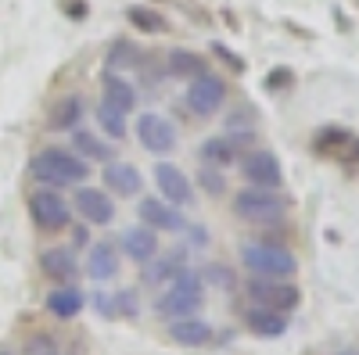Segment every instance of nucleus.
Listing matches in <instances>:
<instances>
[{
  "label": "nucleus",
  "mask_w": 359,
  "mask_h": 355,
  "mask_svg": "<svg viewBox=\"0 0 359 355\" xmlns=\"http://www.w3.org/2000/svg\"><path fill=\"white\" fill-rule=\"evenodd\" d=\"M29 176L40 180L43 187H83V180L90 176V162H83L69 147H43L40 155L29 158Z\"/></svg>",
  "instance_id": "nucleus-1"
},
{
  "label": "nucleus",
  "mask_w": 359,
  "mask_h": 355,
  "mask_svg": "<svg viewBox=\"0 0 359 355\" xmlns=\"http://www.w3.org/2000/svg\"><path fill=\"white\" fill-rule=\"evenodd\" d=\"M201 302H205V280H201L198 270H191V265H187V270L180 273V277H172L165 284V291L155 298V312L165 323H172V319L198 316L201 312Z\"/></svg>",
  "instance_id": "nucleus-2"
},
{
  "label": "nucleus",
  "mask_w": 359,
  "mask_h": 355,
  "mask_svg": "<svg viewBox=\"0 0 359 355\" xmlns=\"http://www.w3.org/2000/svg\"><path fill=\"white\" fill-rule=\"evenodd\" d=\"M241 265L252 277H273V280H291L298 273V258L273 241H245Z\"/></svg>",
  "instance_id": "nucleus-3"
},
{
  "label": "nucleus",
  "mask_w": 359,
  "mask_h": 355,
  "mask_svg": "<svg viewBox=\"0 0 359 355\" xmlns=\"http://www.w3.org/2000/svg\"><path fill=\"white\" fill-rule=\"evenodd\" d=\"M233 212L241 216L245 223L255 226H269V223H280L287 216V197L277 190H262V187H245L233 194Z\"/></svg>",
  "instance_id": "nucleus-4"
},
{
  "label": "nucleus",
  "mask_w": 359,
  "mask_h": 355,
  "mask_svg": "<svg viewBox=\"0 0 359 355\" xmlns=\"http://www.w3.org/2000/svg\"><path fill=\"white\" fill-rule=\"evenodd\" d=\"M29 216H33L40 233H62L72 223V204L62 197V190L40 187V190L29 194Z\"/></svg>",
  "instance_id": "nucleus-5"
},
{
  "label": "nucleus",
  "mask_w": 359,
  "mask_h": 355,
  "mask_svg": "<svg viewBox=\"0 0 359 355\" xmlns=\"http://www.w3.org/2000/svg\"><path fill=\"white\" fill-rule=\"evenodd\" d=\"M248 291V302L262 305V309H273V312H291L302 302V291H298L291 280H273V277H252L245 284Z\"/></svg>",
  "instance_id": "nucleus-6"
},
{
  "label": "nucleus",
  "mask_w": 359,
  "mask_h": 355,
  "mask_svg": "<svg viewBox=\"0 0 359 355\" xmlns=\"http://www.w3.org/2000/svg\"><path fill=\"white\" fill-rule=\"evenodd\" d=\"M184 101H187V108H191L194 115H201V118L216 115V111L226 104V79H219V76H212V72L194 76Z\"/></svg>",
  "instance_id": "nucleus-7"
},
{
  "label": "nucleus",
  "mask_w": 359,
  "mask_h": 355,
  "mask_svg": "<svg viewBox=\"0 0 359 355\" xmlns=\"http://www.w3.org/2000/svg\"><path fill=\"white\" fill-rule=\"evenodd\" d=\"M241 165V176L248 180V187H262V190H277L284 183V169H280V158L273 151H248L237 158Z\"/></svg>",
  "instance_id": "nucleus-8"
},
{
  "label": "nucleus",
  "mask_w": 359,
  "mask_h": 355,
  "mask_svg": "<svg viewBox=\"0 0 359 355\" xmlns=\"http://www.w3.org/2000/svg\"><path fill=\"white\" fill-rule=\"evenodd\" d=\"M137 140H140L144 151H151V155L162 158V155H169L176 147V126L162 111H144V115H137Z\"/></svg>",
  "instance_id": "nucleus-9"
},
{
  "label": "nucleus",
  "mask_w": 359,
  "mask_h": 355,
  "mask_svg": "<svg viewBox=\"0 0 359 355\" xmlns=\"http://www.w3.org/2000/svg\"><path fill=\"white\" fill-rule=\"evenodd\" d=\"M137 216H140L144 226H151L155 233H184V230H187L184 212L172 209V204L162 201V197H147V194H144V197L137 201Z\"/></svg>",
  "instance_id": "nucleus-10"
},
{
  "label": "nucleus",
  "mask_w": 359,
  "mask_h": 355,
  "mask_svg": "<svg viewBox=\"0 0 359 355\" xmlns=\"http://www.w3.org/2000/svg\"><path fill=\"white\" fill-rule=\"evenodd\" d=\"M155 187H158L162 201H169L172 209H187V204L194 201V183L187 180V172L169 165V162L155 165Z\"/></svg>",
  "instance_id": "nucleus-11"
},
{
  "label": "nucleus",
  "mask_w": 359,
  "mask_h": 355,
  "mask_svg": "<svg viewBox=\"0 0 359 355\" xmlns=\"http://www.w3.org/2000/svg\"><path fill=\"white\" fill-rule=\"evenodd\" d=\"M72 201H76V212L83 216V223H90V226H108L115 219V197L108 190L79 187Z\"/></svg>",
  "instance_id": "nucleus-12"
},
{
  "label": "nucleus",
  "mask_w": 359,
  "mask_h": 355,
  "mask_svg": "<svg viewBox=\"0 0 359 355\" xmlns=\"http://www.w3.org/2000/svg\"><path fill=\"white\" fill-rule=\"evenodd\" d=\"M245 140H252V133H226V137H208L201 144L198 158L205 165H216V169H230L237 158H241V147Z\"/></svg>",
  "instance_id": "nucleus-13"
},
{
  "label": "nucleus",
  "mask_w": 359,
  "mask_h": 355,
  "mask_svg": "<svg viewBox=\"0 0 359 355\" xmlns=\"http://www.w3.org/2000/svg\"><path fill=\"white\" fill-rule=\"evenodd\" d=\"M187 270V255L184 251H158L147 262H140V280L147 287H165L172 277H180Z\"/></svg>",
  "instance_id": "nucleus-14"
},
{
  "label": "nucleus",
  "mask_w": 359,
  "mask_h": 355,
  "mask_svg": "<svg viewBox=\"0 0 359 355\" xmlns=\"http://www.w3.org/2000/svg\"><path fill=\"white\" fill-rule=\"evenodd\" d=\"M101 180H104V190H108L111 197H137L140 187H144L140 169L130 165V162H104Z\"/></svg>",
  "instance_id": "nucleus-15"
},
{
  "label": "nucleus",
  "mask_w": 359,
  "mask_h": 355,
  "mask_svg": "<svg viewBox=\"0 0 359 355\" xmlns=\"http://www.w3.org/2000/svg\"><path fill=\"white\" fill-rule=\"evenodd\" d=\"M86 118V97L83 94H65V97H57L50 115H47V130L54 133H72L79 130V123Z\"/></svg>",
  "instance_id": "nucleus-16"
},
{
  "label": "nucleus",
  "mask_w": 359,
  "mask_h": 355,
  "mask_svg": "<svg viewBox=\"0 0 359 355\" xmlns=\"http://www.w3.org/2000/svg\"><path fill=\"white\" fill-rule=\"evenodd\" d=\"M40 270L54 280V284H72L76 277H79V258H76V251L72 248H47L43 255H40Z\"/></svg>",
  "instance_id": "nucleus-17"
},
{
  "label": "nucleus",
  "mask_w": 359,
  "mask_h": 355,
  "mask_svg": "<svg viewBox=\"0 0 359 355\" xmlns=\"http://www.w3.org/2000/svg\"><path fill=\"white\" fill-rule=\"evenodd\" d=\"M169 337L176 344H184V348H201L216 337L212 330V323H205L201 316H187V319H172L169 323Z\"/></svg>",
  "instance_id": "nucleus-18"
},
{
  "label": "nucleus",
  "mask_w": 359,
  "mask_h": 355,
  "mask_svg": "<svg viewBox=\"0 0 359 355\" xmlns=\"http://www.w3.org/2000/svg\"><path fill=\"white\" fill-rule=\"evenodd\" d=\"M47 312L54 316V319H76L79 312H83V305H86V294L79 291V287H72V284H57L50 294H47Z\"/></svg>",
  "instance_id": "nucleus-19"
},
{
  "label": "nucleus",
  "mask_w": 359,
  "mask_h": 355,
  "mask_svg": "<svg viewBox=\"0 0 359 355\" xmlns=\"http://www.w3.org/2000/svg\"><path fill=\"white\" fill-rule=\"evenodd\" d=\"M86 277L90 280H101V284L118 277V255H115V244L111 241L90 244V251H86Z\"/></svg>",
  "instance_id": "nucleus-20"
},
{
  "label": "nucleus",
  "mask_w": 359,
  "mask_h": 355,
  "mask_svg": "<svg viewBox=\"0 0 359 355\" xmlns=\"http://www.w3.org/2000/svg\"><path fill=\"white\" fill-rule=\"evenodd\" d=\"M123 255L126 258H133L137 265L140 262H147L151 255H158V233L151 230V226H130L126 233H123Z\"/></svg>",
  "instance_id": "nucleus-21"
},
{
  "label": "nucleus",
  "mask_w": 359,
  "mask_h": 355,
  "mask_svg": "<svg viewBox=\"0 0 359 355\" xmlns=\"http://www.w3.org/2000/svg\"><path fill=\"white\" fill-rule=\"evenodd\" d=\"M245 327H248L255 337H280V334L287 330V312H273V309H262V305H248Z\"/></svg>",
  "instance_id": "nucleus-22"
},
{
  "label": "nucleus",
  "mask_w": 359,
  "mask_h": 355,
  "mask_svg": "<svg viewBox=\"0 0 359 355\" xmlns=\"http://www.w3.org/2000/svg\"><path fill=\"white\" fill-rule=\"evenodd\" d=\"M201 72H208L201 54H194V50H187V47H172V50L165 54V76L187 79V83H191V79L201 76Z\"/></svg>",
  "instance_id": "nucleus-23"
},
{
  "label": "nucleus",
  "mask_w": 359,
  "mask_h": 355,
  "mask_svg": "<svg viewBox=\"0 0 359 355\" xmlns=\"http://www.w3.org/2000/svg\"><path fill=\"white\" fill-rule=\"evenodd\" d=\"M94 305L101 309L104 319H115V316H118V319H133V316L140 312V305H137V291H130V287L115 291V294H97Z\"/></svg>",
  "instance_id": "nucleus-24"
},
{
  "label": "nucleus",
  "mask_w": 359,
  "mask_h": 355,
  "mask_svg": "<svg viewBox=\"0 0 359 355\" xmlns=\"http://www.w3.org/2000/svg\"><path fill=\"white\" fill-rule=\"evenodd\" d=\"M101 86H104V90H101V94H104V97H101L104 104L118 108L123 115H130V111L137 108V90H133V86H130L126 79H118V76H111V72H108Z\"/></svg>",
  "instance_id": "nucleus-25"
},
{
  "label": "nucleus",
  "mask_w": 359,
  "mask_h": 355,
  "mask_svg": "<svg viewBox=\"0 0 359 355\" xmlns=\"http://www.w3.org/2000/svg\"><path fill=\"white\" fill-rule=\"evenodd\" d=\"M72 151L83 162H111V144H104L97 133H86V130H72Z\"/></svg>",
  "instance_id": "nucleus-26"
},
{
  "label": "nucleus",
  "mask_w": 359,
  "mask_h": 355,
  "mask_svg": "<svg viewBox=\"0 0 359 355\" xmlns=\"http://www.w3.org/2000/svg\"><path fill=\"white\" fill-rule=\"evenodd\" d=\"M94 118H97V126L104 130V137L108 140H123L126 133H130V126H126V115L118 111V108H111V104H97V111H94Z\"/></svg>",
  "instance_id": "nucleus-27"
},
{
  "label": "nucleus",
  "mask_w": 359,
  "mask_h": 355,
  "mask_svg": "<svg viewBox=\"0 0 359 355\" xmlns=\"http://www.w3.org/2000/svg\"><path fill=\"white\" fill-rule=\"evenodd\" d=\"M133 65H140V50H137V43L133 40H111L108 43V69H133Z\"/></svg>",
  "instance_id": "nucleus-28"
},
{
  "label": "nucleus",
  "mask_w": 359,
  "mask_h": 355,
  "mask_svg": "<svg viewBox=\"0 0 359 355\" xmlns=\"http://www.w3.org/2000/svg\"><path fill=\"white\" fill-rule=\"evenodd\" d=\"M126 18H130V25H133V29H144V33H165V29H169L165 15H158L155 8H144V4L130 8V11H126Z\"/></svg>",
  "instance_id": "nucleus-29"
},
{
  "label": "nucleus",
  "mask_w": 359,
  "mask_h": 355,
  "mask_svg": "<svg viewBox=\"0 0 359 355\" xmlns=\"http://www.w3.org/2000/svg\"><path fill=\"white\" fill-rule=\"evenodd\" d=\"M352 140V133H345V130H320L316 137H313V147H316V151L320 155H341V147Z\"/></svg>",
  "instance_id": "nucleus-30"
},
{
  "label": "nucleus",
  "mask_w": 359,
  "mask_h": 355,
  "mask_svg": "<svg viewBox=\"0 0 359 355\" xmlns=\"http://www.w3.org/2000/svg\"><path fill=\"white\" fill-rule=\"evenodd\" d=\"M252 126H255V111H252L248 104H241V108H233V111L226 115V133H237V130H245V133H252Z\"/></svg>",
  "instance_id": "nucleus-31"
},
{
  "label": "nucleus",
  "mask_w": 359,
  "mask_h": 355,
  "mask_svg": "<svg viewBox=\"0 0 359 355\" xmlns=\"http://www.w3.org/2000/svg\"><path fill=\"white\" fill-rule=\"evenodd\" d=\"M198 273H201L205 287H208V284H216V287H223V291L233 287V273L226 270V265H205V270H198Z\"/></svg>",
  "instance_id": "nucleus-32"
},
{
  "label": "nucleus",
  "mask_w": 359,
  "mask_h": 355,
  "mask_svg": "<svg viewBox=\"0 0 359 355\" xmlns=\"http://www.w3.org/2000/svg\"><path fill=\"white\" fill-rule=\"evenodd\" d=\"M198 183H201V190H208V194H223V190H226V180L219 176V169H216V165H201Z\"/></svg>",
  "instance_id": "nucleus-33"
},
{
  "label": "nucleus",
  "mask_w": 359,
  "mask_h": 355,
  "mask_svg": "<svg viewBox=\"0 0 359 355\" xmlns=\"http://www.w3.org/2000/svg\"><path fill=\"white\" fill-rule=\"evenodd\" d=\"M291 69H273V72H269L266 76V86H269V90H287V86H291Z\"/></svg>",
  "instance_id": "nucleus-34"
},
{
  "label": "nucleus",
  "mask_w": 359,
  "mask_h": 355,
  "mask_svg": "<svg viewBox=\"0 0 359 355\" xmlns=\"http://www.w3.org/2000/svg\"><path fill=\"white\" fill-rule=\"evenodd\" d=\"M338 162H345V165H359V140L352 137L345 147H341V155H338Z\"/></svg>",
  "instance_id": "nucleus-35"
},
{
  "label": "nucleus",
  "mask_w": 359,
  "mask_h": 355,
  "mask_svg": "<svg viewBox=\"0 0 359 355\" xmlns=\"http://www.w3.org/2000/svg\"><path fill=\"white\" fill-rule=\"evenodd\" d=\"M348 355H359V351H348Z\"/></svg>",
  "instance_id": "nucleus-36"
}]
</instances>
